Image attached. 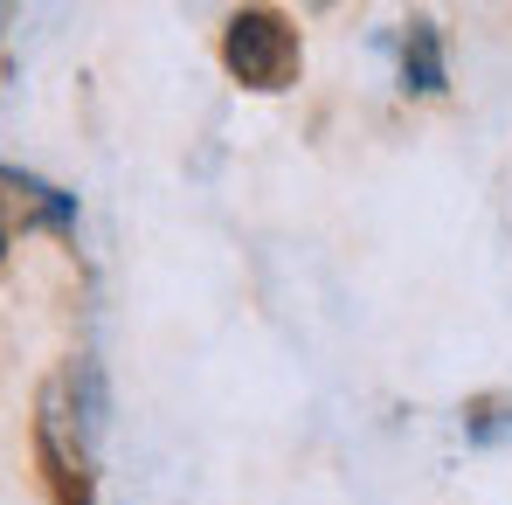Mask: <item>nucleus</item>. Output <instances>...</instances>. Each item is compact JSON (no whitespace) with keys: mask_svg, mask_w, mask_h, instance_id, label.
Here are the masks:
<instances>
[{"mask_svg":"<svg viewBox=\"0 0 512 505\" xmlns=\"http://www.w3.org/2000/svg\"><path fill=\"white\" fill-rule=\"evenodd\" d=\"M222 63H229L236 84L284 90L298 77L305 49H298V28H291L277 7H243V14H229V28H222Z\"/></svg>","mask_w":512,"mask_h":505,"instance_id":"f257e3e1","label":"nucleus"},{"mask_svg":"<svg viewBox=\"0 0 512 505\" xmlns=\"http://www.w3.org/2000/svg\"><path fill=\"white\" fill-rule=\"evenodd\" d=\"M42 457L63 478L70 505H90V471H97V416L77 395V374H56L42 388Z\"/></svg>","mask_w":512,"mask_h":505,"instance_id":"f03ea898","label":"nucleus"},{"mask_svg":"<svg viewBox=\"0 0 512 505\" xmlns=\"http://www.w3.org/2000/svg\"><path fill=\"white\" fill-rule=\"evenodd\" d=\"M402 90H416V97H436L443 90V35H436V21H409L402 28Z\"/></svg>","mask_w":512,"mask_h":505,"instance_id":"7ed1b4c3","label":"nucleus"},{"mask_svg":"<svg viewBox=\"0 0 512 505\" xmlns=\"http://www.w3.org/2000/svg\"><path fill=\"white\" fill-rule=\"evenodd\" d=\"M0 187H14V201H28L49 229H70V222H77V201H70V194H56V187H42V180H28V173L0 167Z\"/></svg>","mask_w":512,"mask_h":505,"instance_id":"20e7f679","label":"nucleus"},{"mask_svg":"<svg viewBox=\"0 0 512 505\" xmlns=\"http://www.w3.org/2000/svg\"><path fill=\"white\" fill-rule=\"evenodd\" d=\"M512 436V409H478L471 416V443H506Z\"/></svg>","mask_w":512,"mask_h":505,"instance_id":"39448f33","label":"nucleus"},{"mask_svg":"<svg viewBox=\"0 0 512 505\" xmlns=\"http://www.w3.org/2000/svg\"><path fill=\"white\" fill-rule=\"evenodd\" d=\"M0 256H7V229H0Z\"/></svg>","mask_w":512,"mask_h":505,"instance_id":"423d86ee","label":"nucleus"}]
</instances>
